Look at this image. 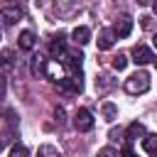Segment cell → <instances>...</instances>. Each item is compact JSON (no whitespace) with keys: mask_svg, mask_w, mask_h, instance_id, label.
Wrapping results in <instances>:
<instances>
[{"mask_svg":"<svg viewBox=\"0 0 157 157\" xmlns=\"http://www.w3.org/2000/svg\"><path fill=\"white\" fill-rule=\"evenodd\" d=\"M125 91H128L130 96L147 93V91H150V74H147V71H135V74L125 81Z\"/></svg>","mask_w":157,"mask_h":157,"instance_id":"6da1fadb","label":"cell"},{"mask_svg":"<svg viewBox=\"0 0 157 157\" xmlns=\"http://www.w3.org/2000/svg\"><path fill=\"white\" fill-rule=\"evenodd\" d=\"M88 2H91V0H56V2H54V10H56L59 17L69 20V17H74L78 10H83Z\"/></svg>","mask_w":157,"mask_h":157,"instance_id":"7a4b0ae2","label":"cell"},{"mask_svg":"<svg viewBox=\"0 0 157 157\" xmlns=\"http://www.w3.org/2000/svg\"><path fill=\"white\" fill-rule=\"evenodd\" d=\"M74 128H76L78 132H88V130L93 128V115H91L88 108H78V110H76V115H74Z\"/></svg>","mask_w":157,"mask_h":157,"instance_id":"3957f363","label":"cell"},{"mask_svg":"<svg viewBox=\"0 0 157 157\" xmlns=\"http://www.w3.org/2000/svg\"><path fill=\"white\" fill-rule=\"evenodd\" d=\"M110 32H113V37H118V39H123V37H128V34L132 32V20H130L128 15H123V17H118Z\"/></svg>","mask_w":157,"mask_h":157,"instance_id":"277c9868","label":"cell"},{"mask_svg":"<svg viewBox=\"0 0 157 157\" xmlns=\"http://www.w3.org/2000/svg\"><path fill=\"white\" fill-rule=\"evenodd\" d=\"M132 61L142 66V64L155 61V54H152V49H150V47H145V44H135V47H132Z\"/></svg>","mask_w":157,"mask_h":157,"instance_id":"5b68a950","label":"cell"},{"mask_svg":"<svg viewBox=\"0 0 157 157\" xmlns=\"http://www.w3.org/2000/svg\"><path fill=\"white\" fill-rule=\"evenodd\" d=\"M20 17H22V10H20V7H2V10H0V22H2L5 27H12Z\"/></svg>","mask_w":157,"mask_h":157,"instance_id":"8992f818","label":"cell"},{"mask_svg":"<svg viewBox=\"0 0 157 157\" xmlns=\"http://www.w3.org/2000/svg\"><path fill=\"white\" fill-rule=\"evenodd\" d=\"M49 54H52L54 59H61V56L66 54V37H64V34H56V37L52 39V44H49Z\"/></svg>","mask_w":157,"mask_h":157,"instance_id":"52a82bcc","label":"cell"},{"mask_svg":"<svg viewBox=\"0 0 157 157\" xmlns=\"http://www.w3.org/2000/svg\"><path fill=\"white\" fill-rule=\"evenodd\" d=\"M71 39H74L76 44H81V47H83V44H88V42H91V29L81 25V27H76V29L71 32Z\"/></svg>","mask_w":157,"mask_h":157,"instance_id":"ba28073f","label":"cell"},{"mask_svg":"<svg viewBox=\"0 0 157 157\" xmlns=\"http://www.w3.org/2000/svg\"><path fill=\"white\" fill-rule=\"evenodd\" d=\"M17 44H20V49L29 52V49H34L37 39H34V34H32L29 29H25V32H20V39H17Z\"/></svg>","mask_w":157,"mask_h":157,"instance_id":"9c48e42d","label":"cell"},{"mask_svg":"<svg viewBox=\"0 0 157 157\" xmlns=\"http://www.w3.org/2000/svg\"><path fill=\"white\" fill-rule=\"evenodd\" d=\"M113 42H115V37H113V32L110 29H101V34H98V49H110L113 47Z\"/></svg>","mask_w":157,"mask_h":157,"instance_id":"30bf717a","label":"cell"},{"mask_svg":"<svg viewBox=\"0 0 157 157\" xmlns=\"http://www.w3.org/2000/svg\"><path fill=\"white\" fill-rule=\"evenodd\" d=\"M125 137H128V140L145 137V125H142V123H130V125H128V130H125Z\"/></svg>","mask_w":157,"mask_h":157,"instance_id":"8fae6325","label":"cell"},{"mask_svg":"<svg viewBox=\"0 0 157 157\" xmlns=\"http://www.w3.org/2000/svg\"><path fill=\"white\" fill-rule=\"evenodd\" d=\"M44 76L52 78V81H59V78H61V69H59V64H56V61H47V64H44Z\"/></svg>","mask_w":157,"mask_h":157,"instance_id":"7c38bea8","label":"cell"},{"mask_svg":"<svg viewBox=\"0 0 157 157\" xmlns=\"http://www.w3.org/2000/svg\"><path fill=\"white\" fill-rule=\"evenodd\" d=\"M0 66L2 69H12L15 66V52L12 49H2L0 52Z\"/></svg>","mask_w":157,"mask_h":157,"instance_id":"4fadbf2b","label":"cell"},{"mask_svg":"<svg viewBox=\"0 0 157 157\" xmlns=\"http://www.w3.org/2000/svg\"><path fill=\"white\" fill-rule=\"evenodd\" d=\"M37 157H61V155H59V150H56L54 145H39Z\"/></svg>","mask_w":157,"mask_h":157,"instance_id":"5bb4252c","label":"cell"},{"mask_svg":"<svg viewBox=\"0 0 157 157\" xmlns=\"http://www.w3.org/2000/svg\"><path fill=\"white\" fill-rule=\"evenodd\" d=\"M103 118L110 123V120H115L118 118V108L113 105V103H103Z\"/></svg>","mask_w":157,"mask_h":157,"instance_id":"9a60e30c","label":"cell"},{"mask_svg":"<svg viewBox=\"0 0 157 157\" xmlns=\"http://www.w3.org/2000/svg\"><path fill=\"white\" fill-rule=\"evenodd\" d=\"M44 64H47V61H44L42 56H32V74H34V76L44 74Z\"/></svg>","mask_w":157,"mask_h":157,"instance_id":"2e32d148","label":"cell"},{"mask_svg":"<svg viewBox=\"0 0 157 157\" xmlns=\"http://www.w3.org/2000/svg\"><path fill=\"white\" fill-rule=\"evenodd\" d=\"M142 147H145L147 152H155V150H157V135H147V137L142 140Z\"/></svg>","mask_w":157,"mask_h":157,"instance_id":"e0dca14e","label":"cell"},{"mask_svg":"<svg viewBox=\"0 0 157 157\" xmlns=\"http://www.w3.org/2000/svg\"><path fill=\"white\" fill-rule=\"evenodd\" d=\"M125 66H128V56H125V54H118V56H113V69L123 71Z\"/></svg>","mask_w":157,"mask_h":157,"instance_id":"ac0fdd59","label":"cell"},{"mask_svg":"<svg viewBox=\"0 0 157 157\" xmlns=\"http://www.w3.org/2000/svg\"><path fill=\"white\" fill-rule=\"evenodd\" d=\"M10 157H27V147L25 145H15L12 152H10Z\"/></svg>","mask_w":157,"mask_h":157,"instance_id":"d6986e66","label":"cell"},{"mask_svg":"<svg viewBox=\"0 0 157 157\" xmlns=\"http://www.w3.org/2000/svg\"><path fill=\"white\" fill-rule=\"evenodd\" d=\"M96 157H118V152H115V150H113V147H101V150H98V155H96Z\"/></svg>","mask_w":157,"mask_h":157,"instance_id":"ffe728a7","label":"cell"},{"mask_svg":"<svg viewBox=\"0 0 157 157\" xmlns=\"http://www.w3.org/2000/svg\"><path fill=\"white\" fill-rule=\"evenodd\" d=\"M5 91H7V78H5V74L0 71V98L5 96Z\"/></svg>","mask_w":157,"mask_h":157,"instance_id":"44dd1931","label":"cell"},{"mask_svg":"<svg viewBox=\"0 0 157 157\" xmlns=\"http://www.w3.org/2000/svg\"><path fill=\"white\" fill-rule=\"evenodd\" d=\"M123 157H137V155H135V150L128 145V147H123Z\"/></svg>","mask_w":157,"mask_h":157,"instance_id":"7402d4cb","label":"cell"},{"mask_svg":"<svg viewBox=\"0 0 157 157\" xmlns=\"http://www.w3.org/2000/svg\"><path fill=\"white\" fill-rule=\"evenodd\" d=\"M54 115H56V120H59V125H61V123H64V110H61V108H56V110H54Z\"/></svg>","mask_w":157,"mask_h":157,"instance_id":"603a6c76","label":"cell"},{"mask_svg":"<svg viewBox=\"0 0 157 157\" xmlns=\"http://www.w3.org/2000/svg\"><path fill=\"white\" fill-rule=\"evenodd\" d=\"M137 2H140V5H147V2H150V0H137Z\"/></svg>","mask_w":157,"mask_h":157,"instance_id":"cb8c5ba5","label":"cell"},{"mask_svg":"<svg viewBox=\"0 0 157 157\" xmlns=\"http://www.w3.org/2000/svg\"><path fill=\"white\" fill-rule=\"evenodd\" d=\"M152 7H155V12H157V0H155V2H152Z\"/></svg>","mask_w":157,"mask_h":157,"instance_id":"d4e9b609","label":"cell"},{"mask_svg":"<svg viewBox=\"0 0 157 157\" xmlns=\"http://www.w3.org/2000/svg\"><path fill=\"white\" fill-rule=\"evenodd\" d=\"M150 155H152V157H157V150H155V152H150Z\"/></svg>","mask_w":157,"mask_h":157,"instance_id":"484cf974","label":"cell"},{"mask_svg":"<svg viewBox=\"0 0 157 157\" xmlns=\"http://www.w3.org/2000/svg\"><path fill=\"white\" fill-rule=\"evenodd\" d=\"M155 47H157V32H155Z\"/></svg>","mask_w":157,"mask_h":157,"instance_id":"4316f807","label":"cell"}]
</instances>
